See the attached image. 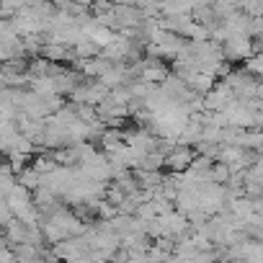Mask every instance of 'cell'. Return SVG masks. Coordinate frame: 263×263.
Segmentation results:
<instances>
[{
  "label": "cell",
  "mask_w": 263,
  "mask_h": 263,
  "mask_svg": "<svg viewBox=\"0 0 263 263\" xmlns=\"http://www.w3.org/2000/svg\"><path fill=\"white\" fill-rule=\"evenodd\" d=\"M196 158V153L191 150V147H181V145H176L168 155H165V160H163V165L165 168H171L173 173H183L189 165H191V160Z\"/></svg>",
  "instance_id": "cell-1"
},
{
  "label": "cell",
  "mask_w": 263,
  "mask_h": 263,
  "mask_svg": "<svg viewBox=\"0 0 263 263\" xmlns=\"http://www.w3.org/2000/svg\"><path fill=\"white\" fill-rule=\"evenodd\" d=\"M242 62H245V72H248V75H255V78L260 75V65H263V62H260V52L253 54V57H248V60H242Z\"/></svg>",
  "instance_id": "cell-3"
},
{
  "label": "cell",
  "mask_w": 263,
  "mask_h": 263,
  "mask_svg": "<svg viewBox=\"0 0 263 263\" xmlns=\"http://www.w3.org/2000/svg\"><path fill=\"white\" fill-rule=\"evenodd\" d=\"M67 263H96L90 255H80V258H72V260H67Z\"/></svg>",
  "instance_id": "cell-4"
},
{
  "label": "cell",
  "mask_w": 263,
  "mask_h": 263,
  "mask_svg": "<svg viewBox=\"0 0 263 263\" xmlns=\"http://www.w3.org/2000/svg\"><path fill=\"white\" fill-rule=\"evenodd\" d=\"M101 263H111V260H101Z\"/></svg>",
  "instance_id": "cell-5"
},
{
  "label": "cell",
  "mask_w": 263,
  "mask_h": 263,
  "mask_svg": "<svg viewBox=\"0 0 263 263\" xmlns=\"http://www.w3.org/2000/svg\"><path fill=\"white\" fill-rule=\"evenodd\" d=\"M39 181H42V173H39V171H36L34 165H31V168L26 165V168H24V171L18 173V183H21V186H24L26 191H34V189L39 186Z\"/></svg>",
  "instance_id": "cell-2"
}]
</instances>
